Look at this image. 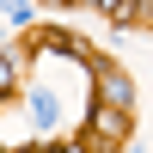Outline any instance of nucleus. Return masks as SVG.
I'll list each match as a JSON object with an SVG mask.
<instances>
[{
    "label": "nucleus",
    "mask_w": 153,
    "mask_h": 153,
    "mask_svg": "<svg viewBox=\"0 0 153 153\" xmlns=\"http://www.w3.org/2000/svg\"><path fill=\"white\" fill-rule=\"evenodd\" d=\"M6 80H12V61H6V55H0V86H6Z\"/></svg>",
    "instance_id": "obj_2"
},
{
    "label": "nucleus",
    "mask_w": 153,
    "mask_h": 153,
    "mask_svg": "<svg viewBox=\"0 0 153 153\" xmlns=\"http://www.w3.org/2000/svg\"><path fill=\"white\" fill-rule=\"evenodd\" d=\"M104 92H110V104H129V80L123 74H104Z\"/></svg>",
    "instance_id": "obj_1"
}]
</instances>
